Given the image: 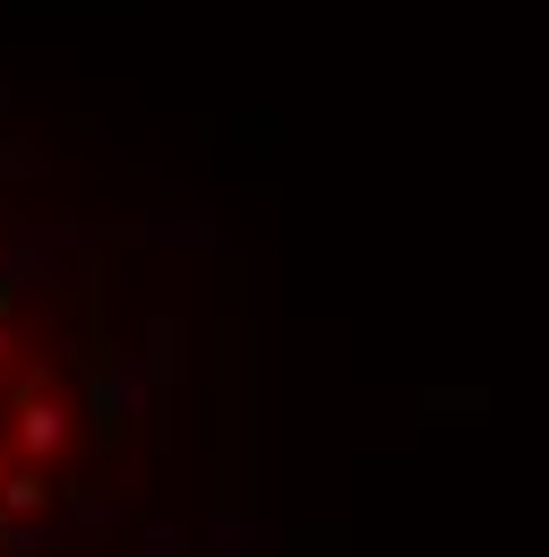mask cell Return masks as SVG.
Wrapping results in <instances>:
<instances>
[{
    "mask_svg": "<svg viewBox=\"0 0 549 557\" xmlns=\"http://www.w3.org/2000/svg\"><path fill=\"white\" fill-rule=\"evenodd\" d=\"M112 386L95 377L86 335H26L17 275H0V557H52L77 515L103 497L112 446Z\"/></svg>",
    "mask_w": 549,
    "mask_h": 557,
    "instance_id": "6da1fadb",
    "label": "cell"
}]
</instances>
